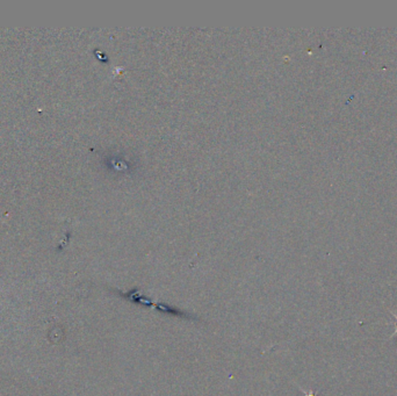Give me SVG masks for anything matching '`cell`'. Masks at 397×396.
<instances>
[{
    "label": "cell",
    "instance_id": "obj_1",
    "mask_svg": "<svg viewBox=\"0 0 397 396\" xmlns=\"http://www.w3.org/2000/svg\"><path fill=\"white\" fill-rule=\"evenodd\" d=\"M391 315H392V316H394V317H395V319H396V329H395V332H394V333H392V335H391V337H392V336H395V335H397V315H396V314H394V313H391Z\"/></svg>",
    "mask_w": 397,
    "mask_h": 396
}]
</instances>
